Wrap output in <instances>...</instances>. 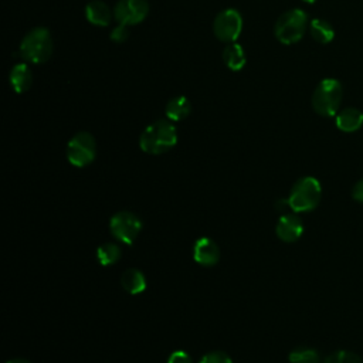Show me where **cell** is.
I'll use <instances>...</instances> for the list:
<instances>
[{
  "label": "cell",
  "mask_w": 363,
  "mask_h": 363,
  "mask_svg": "<svg viewBox=\"0 0 363 363\" xmlns=\"http://www.w3.org/2000/svg\"><path fill=\"white\" fill-rule=\"evenodd\" d=\"M177 143V129L172 121L157 119L147 125L139 138V146L145 153L162 155Z\"/></svg>",
  "instance_id": "obj_1"
},
{
  "label": "cell",
  "mask_w": 363,
  "mask_h": 363,
  "mask_svg": "<svg viewBox=\"0 0 363 363\" xmlns=\"http://www.w3.org/2000/svg\"><path fill=\"white\" fill-rule=\"evenodd\" d=\"M20 57L30 64H43L52 54V37L48 28L34 27L21 40Z\"/></svg>",
  "instance_id": "obj_2"
},
{
  "label": "cell",
  "mask_w": 363,
  "mask_h": 363,
  "mask_svg": "<svg viewBox=\"0 0 363 363\" xmlns=\"http://www.w3.org/2000/svg\"><path fill=\"white\" fill-rule=\"evenodd\" d=\"M343 98L342 84L335 78H323L312 94V108L320 116H335Z\"/></svg>",
  "instance_id": "obj_3"
},
{
  "label": "cell",
  "mask_w": 363,
  "mask_h": 363,
  "mask_svg": "<svg viewBox=\"0 0 363 363\" xmlns=\"http://www.w3.org/2000/svg\"><path fill=\"white\" fill-rule=\"evenodd\" d=\"M320 196L322 187L318 179L312 176H305L295 182L289 191L288 201L294 213H305L312 211L319 204Z\"/></svg>",
  "instance_id": "obj_4"
},
{
  "label": "cell",
  "mask_w": 363,
  "mask_h": 363,
  "mask_svg": "<svg viewBox=\"0 0 363 363\" xmlns=\"http://www.w3.org/2000/svg\"><path fill=\"white\" fill-rule=\"evenodd\" d=\"M308 27V14L301 9H291L282 13L274 26V34L281 44L298 43Z\"/></svg>",
  "instance_id": "obj_5"
},
{
  "label": "cell",
  "mask_w": 363,
  "mask_h": 363,
  "mask_svg": "<svg viewBox=\"0 0 363 363\" xmlns=\"http://www.w3.org/2000/svg\"><path fill=\"white\" fill-rule=\"evenodd\" d=\"M96 156V142L89 132H77L67 143V159L75 167H85Z\"/></svg>",
  "instance_id": "obj_6"
},
{
  "label": "cell",
  "mask_w": 363,
  "mask_h": 363,
  "mask_svg": "<svg viewBox=\"0 0 363 363\" xmlns=\"http://www.w3.org/2000/svg\"><path fill=\"white\" fill-rule=\"evenodd\" d=\"M142 220L132 211L122 210L113 214L109 220V230L112 235L122 244L130 245L142 231Z\"/></svg>",
  "instance_id": "obj_7"
},
{
  "label": "cell",
  "mask_w": 363,
  "mask_h": 363,
  "mask_svg": "<svg viewBox=\"0 0 363 363\" xmlns=\"http://www.w3.org/2000/svg\"><path fill=\"white\" fill-rule=\"evenodd\" d=\"M241 31H242V16L235 9L221 10L213 21L214 35L225 44L235 43Z\"/></svg>",
  "instance_id": "obj_8"
},
{
  "label": "cell",
  "mask_w": 363,
  "mask_h": 363,
  "mask_svg": "<svg viewBox=\"0 0 363 363\" xmlns=\"http://www.w3.org/2000/svg\"><path fill=\"white\" fill-rule=\"evenodd\" d=\"M149 13V3L146 0H118L113 7V18L118 24L135 26L142 23Z\"/></svg>",
  "instance_id": "obj_9"
},
{
  "label": "cell",
  "mask_w": 363,
  "mask_h": 363,
  "mask_svg": "<svg viewBox=\"0 0 363 363\" xmlns=\"http://www.w3.org/2000/svg\"><path fill=\"white\" fill-rule=\"evenodd\" d=\"M277 237L285 242L296 241L303 233V223L296 213L282 214L275 227Z\"/></svg>",
  "instance_id": "obj_10"
},
{
  "label": "cell",
  "mask_w": 363,
  "mask_h": 363,
  "mask_svg": "<svg viewBox=\"0 0 363 363\" xmlns=\"http://www.w3.org/2000/svg\"><path fill=\"white\" fill-rule=\"evenodd\" d=\"M193 258L197 264L204 267L216 265L220 259V248L210 237H201L194 242Z\"/></svg>",
  "instance_id": "obj_11"
},
{
  "label": "cell",
  "mask_w": 363,
  "mask_h": 363,
  "mask_svg": "<svg viewBox=\"0 0 363 363\" xmlns=\"http://www.w3.org/2000/svg\"><path fill=\"white\" fill-rule=\"evenodd\" d=\"M335 123L337 129L342 132H347V133L356 132L363 125V112L353 106L345 108L336 113Z\"/></svg>",
  "instance_id": "obj_12"
},
{
  "label": "cell",
  "mask_w": 363,
  "mask_h": 363,
  "mask_svg": "<svg viewBox=\"0 0 363 363\" xmlns=\"http://www.w3.org/2000/svg\"><path fill=\"white\" fill-rule=\"evenodd\" d=\"M85 17L92 26L106 27L112 20V11L106 3L101 0H92L85 6Z\"/></svg>",
  "instance_id": "obj_13"
},
{
  "label": "cell",
  "mask_w": 363,
  "mask_h": 363,
  "mask_svg": "<svg viewBox=\"0 0 363 363\" xmlns=\"http://www.w3.org/2000/svg\"><path fill=\"white\" fill-rule=\"evenodd\" d=\"M9 81L11 88L17 92V94H23L26 91L30 89V86L33 85V72L30 69V67L27 65V62H18L16 64L9 74Z\"/></svg>",
  "instance_id": "obj_14"
},
{
  "label": "cell",
  "mask_w": 363,
  "mask_h": 363,
  "mask_svg": "<svg viewBox=\"0 0 363 363\" xmlns=\"http://www.w3.org/2000/svg\"><path fill=\"white\" fill-rule=\"evenodd\" d=\"M191 112V102L184 95H177L172 98L164 108V115L172 122H180L186 119Z\"/></svg>",
  "instance_id": "obj_15"
},
{
  "label": "cell",
  "mask_w": 363,
  "mask_h": 363,
  "mask_svg": "<svg viewBox=\"0 0 363 363\" xmlns=\"http://www.w3.org/2000/svg\"><path fill=\"white\" fill-rule=\"evenodd\" d=\"M223 62L231 71H241L247 62L245 51L241 44L230 43L223 50Z\"/></svg>",
  "instance_id": "obj_16"
},
{
  "label": "cell",
  "mask_w": 363,
  "mask_h": 363,
  "mask_svg": "<svg viewBox=\"0 0 363 363\" xmlns=\"http://www.w3.org/2000/svg\"><path fill=\"white\" fill-rule=\"evenodd\" d=\"M121 285L128 294L138 295L146 289L147 284H146V278L140 269L128 268L121 277Z\"/></svg>",
  "instance_id": "obj_17"
},
{
  "label": "cell",
  "mask_w": 363,
  "mask_h": 363,
  "mask_svg": "<svg viewBox=\"0 0 363 363\" xmlns=\"http://www.w3.org/2000/svg\"><path fill=\"white\" fill-rule=\"evenodd\" d=\"M309 33L312 38L319 44H328L335 37V28L323 18H312L309 23Z\"/></svg>",
  "instance_id": "obj_18"
},
{
  "label": "cell",
  "mask_w": 363,
  "mask_h": 363,
  "mask_svg": "<svg viewBox=\"0 0 363 363\" xmlns=\"http://www.w3.org/2000/svg\"><path fill=\"white\" fill-rule=\"evenodd\" d=\"M121 255H122V248L115 242H105L99 245L96 250V259L104 267L116 264L121 259Z\"/></svg>",
  "instance_id": "obj_19"
},
{
  "label": "cell",
  "mask_w": 363,
  "mask_h": 363,
  "mask_svg": "<svg viewBox=\"0 0 363 363\" xmlns=\"http://www.w3.org/2000/svg\"><path fill=\"white\" fill-rule=\"evenodd\" d=\"M289 363H320V356L315 349L301 346L289 353Z\"/></svg>",
  "instance_id": "obj_20"
},
{
  "label": "cell",
  "mask_w": 363,
  "mask_h": 363,
  "mask_svg": "<svg viewBox=\"0 0 363 363\" xmlns=\"http://www.w3.org/2000/svg\"><path fill=\"white\" fill-rule=\"evenodd\" d=\"M323 363H363V359L350 350H336L326 356Z\"/></svg>",
  "instance_id": "obj_21"
},
{
  "label": "cell",
  "mask_w": 363,
  "mask_h": 363,
  "mask_svg": "<svg viewBox=\"0 0 363 363\" xmlns=\"http://www.w3.org/2000/svg\"><path fill=\"white\" fill-rule=\"evenodd\" d=\"M199 363H233L231 357L221 350H213L206 353Z\"/></svg>",
  "instance_id": "obj_22"
},
{
  "label": "cell",
  "mask_w": 363,
  "mask_h": 363,
  "mask_svg": "<svg viewBox=\"0 0 363 363\" xmlns=\"http://www.w3.org/2000/svg\"><path fill=\"white\" fill-rule=\"evenodd\" d=\"M129 37V30H128V26H123V24H118L109 34V38L115 43H123L126 41Z\"/></svg>",
  "instance_id": "obj_23"
},
{
  "label": "cell",
  "mask_w": 363,
  "mask_h": 363,
  "mask_svg": "<svg viewBox=\"0 0 363 363\" xmlns=\"http://www.w3.org/2000/svg\"><path fill=\"white\" fill-rule=\"evenodd\" d=\"M167 363H193V360L187 352L176 350L169 356Z\"/></svg>",
  "instance_id": "obj_24"
},
{
  "label": "cell",
  "mask_w": 363,
  "mask_h": 363,
  "mask_svg": "<svg viewBox=\"0 0 363 363\" xmlns=\"http://www.w3.org/2000/svg\"><path fill=\"white\" fill-rule=\"evenodd\" d=\"M352 197H353V200L363 203V179H360L357 183H354V186L352 187Z\"/></svg>",
  "instance_id": "obj_25"
},
{
  "label": "cell",
  "mask_w": 363,
  "mask_h": 363,
  "mask_svg": "<svg viewBox=\"0 0 363 363\" xmlns=\"http://www.w3.org/2000/svg\"><path fill=\"white\" fill-rule=\"evenodd\" d=\"M275 208H277V211L281 213V216H282V214H286V210H288V208L291 210V206H289L288 199H279V200H277Z\"/></svg>",
  "instance_id": "obj_26"
},
{
  "label": "cell",
  "mask_w": 363,
  "mask_h": 363,
  "mask_svg": "<svg viewBox=\"0 0 363 363\" xmlns=\"http://www.w3.org/2000/svg\"><path fill=\"white\" fill-rule=\"evenodd\" d=\"M6 363H31V362L27 360V359H11V360H9Z\"/></svg>",
  "instance_id": "obj_27"
},
{
  "label": "cell",
  "mask_w": 363,
  "mask_h": 363,
  "mask_svg": "<svg viewBox=\"0 0 363 363\" xmlns=\"http://www.w3.org/2000/svg\"><path fill=\"white\" fill-rule=\"evenodd\" d=\"M303 1H305V3H315L316 0H303Z\"/></svg>",
  "instance_id": "obj_28"
}]
</instances>
